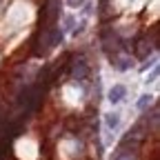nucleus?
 <instances>
[{
    "instance_id": "nucleus-1",
    "label": "nucleus",
    "mask_w": 160,
    "mask_h": 160,
    "mask_svg": "<svg viewBox=\"0 0 160 160\" xmlns=\"http://www.w3.org/2000/svg\"><path fill=\"white\" fill-rule=\"evenodd\" d=\"M87 73H89L87 62H85V60H76V62H73V67H71V76H73V78H78V80H82Z\"/></svg>"
},
{
    "instance_id": "nucleus-2",
    "label": "nucleus",
    "mask_w": 160,
    "mask_h": 160,
    "mask_svg": "<svg viewBox=\"0 0 160 160\" xmlns=\"http://www.w3.org/2000/svg\"><path fill=\"white\" fill-rule=\"evenodd\" d=\"M122 98H125V87L122 85H113L111 91H109V102L111 105H118Z\"/></svg>"
},
{
    "instance_id": "nucleus-3",
    "label": "nucleus",
    "mask_w": 160,
    "mask_h": 160,
    "mask_svg": "<svg viewBox=\"0 0 160 160\" xmlns=\"http://www.w3.org/2000/svg\"><path fill=\"white\" fill-rule=\"evenodd\" d=\"M113 65H116L118 69H129L131 58H129V56H120V53H116V56H113Z\"/></svg>"
},
{
    "instance_id": "nucleus-4",
    "label": "nucleus",
    "mask_w": 160,
    "mask_h": 160,
    "mask_svg": "<svg viewBox=\"0 0 160 160\" xmlns=\"http://www.w3.org/2000/svg\"><path fill=\"white\" fill-rule=\"evenodd\" d=\"M105 122H107L109 129H116L118 122H120V116H118V113H107V116H105Z\"/></svg>"
},
{
    "instance_id": "nucleus-5",
    "label": "nucleus",
    "mask_w": 160,
    "mask_h": 160,
    "mask_svg": "<svg viewBox=\"0 0 160 160\" xmlns=\"http://www.w3.org/2000/svg\"><path fill=\"white\" fill-rule=\"evenodd\" d=\"M113 160H136V156H133L131 151H127V149H120V151L116 153Z\"/></svg>"
},
{
    "instance_id": "nucleus-6",
    "label": "nucleus",
    "mask_w": 160,
    "mask_h": 160,
    "mask_svg": "<svg viewBox=\"0 0 160 160\" xmlns=\"http://www.w3.org/2000/svg\"><path fill=\"white\" fill-rule=\"evenodd\" d=\"M149 102H151V96H142V98H140V102H138V109H145Z\"/></svg>"
},
{
    "instance_id": "nucleus-7",
    "label": "nucleus",
    "mask_w": 160,
    "mask_h": 160,
    "mask_svg": "<svg viewBox=\"0 0 160 160\" xmlns=\"http://www.w3.org/2000/svg\"><path fill=\"white\" fill-rule=\"evenodd\" d=\"M69 5L71 7H80V5H82V0H69Z\"/></svg>"
}]
</instances>
